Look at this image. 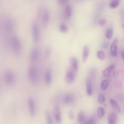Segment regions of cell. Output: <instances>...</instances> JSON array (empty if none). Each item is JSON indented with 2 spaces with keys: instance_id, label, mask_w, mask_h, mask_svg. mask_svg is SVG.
I'll list each match as a JSON object with an SVG mask.
<instances>
[{
  "instance_id": "cell-37",
  "label": "cell",
  "mask_w": 124,
  "mask_h": 124,
  "mask_svg": "<svg viewBox=\"0 0 124 124\" xmlns=\"http://www.w3.org/2000/svg\"><path fill=\"white\" fill-rule=\"evenodd\" d=\"M118 76V72H115L114 73H113V76L114 78H117Z\"/></svg>"
},
{
  "instance_id": "cell-33",
  "label": "cell",
  "mask_w": 124,
  "mask_h": 124,
  "mask_svg": "<svg viewBox=\"0 0 124 124\" xmlns=\"http://www.w3.org/2000/svg\"><path fill=\"white\" fill-rule=\"evenodd\" d=\"M57 1L60 4L65 5L68 2V0H57Z\"/></svg>"
},
{
  "instance_id": "cell-34",
  "label": "cell",
  "mask_w": 124,
  "mask_h": 124,
  "mask_svg": "<svg viewBox=\"0 0 124 124\" xmlns=\"http://www.w3.org/2000/svg\"><path fill=\"white\" fill-rule=\"evenodd\" d=\"M68 116L69 117V118L71 120H73L74 118V114L73 113V112L72 111H70L68 112Z\"/></svg>"
},
{
  "instance_id": "cell-32",
  "label": "cell",
  "mask_w": 124,
  "mask_h": 124,
  "mask_svg": "<svg viewBox=\"0 0 124 124\" xmlns=\"http://www.w3.org/2000/svg\"><path fill=\"white\" fill-rule=\"evenodd\" d=\"M107 23V21L105 19H100L98 21V24L99 25L101 26H103L104 25H105Z\"/></svg>"
},
{
  "instance_id": "cell-22",
  "label": "cell",
  "mask_w": 124,
  "mask_h": 124,
  "mask_svg": "<svg viewBox=\"0 0 124 124\" xmlns=\"http://www.w3.org/2000/svg\"><path fill=\"white\" fill-rule=\"evenodd\" d=\"M96 74V70L95 68H93L92 69H90L88 73V76L87 78H89L92 81V80H93L95 78Z\"/></svg>"
},
{
  "instance_id": "cell-28",
  "label": "cell",
  "mask_w": 124,
  "mask_h": 124,
  "mask_svg": "<svg viewBox=\"0 0 124 124\" xmlns=\"http://www.w3.org/2000/svg\"><path fill=\"white\" fill-rule=\"evenodd\" d=\"M105 100H106V98L104 94L102 93H100L98 95V98H97V101L99 104L100 105L103 104L105 102Z\"/></svg>"
},
{
  "instance_id": "cell-4",
  "label": "cell",
  "mask_w": 124,
  "mask_h": 124,
  "mask_svg": "<svg viewBox=\"0 0 124 124\" xmlns=\"http://www.w3.org/2000/svg\"><path fill=\"white\" fill-rule=\"evenodd\" d=\"M40 18L42 26L44 28H47L49 22V13L46 8H44L40 12Z\"/></svg>"
},
{
  "instance_id": "cell-20",
  "label": "cell",
  "mask_w": 124,
  "mask_h": 124,
  "mask_svg": "<svg viewBox=\"0 0 124 124\" xmlns=\"http://www.w3.org/2000/svg\"><path fill=\"white\" fill-rule=\"evenodd\" d=\"M85 115L83 111H80L77 116V120L79 124H84L86 121Z\"/></svg>"
},
{
  "instance_id": "cell-26",
  "label": "cell",
  "mask_w": 124,
  "mask_h": 124,
  "mask_svg": "<svg viewBox=\"0 0 124 124\" xmlns=\"http://www.w3.org/2000/svg\"><path fill=\"white\" fill-rule=\"evenodd\" d=\"M59 29L60 31L62 33H66L68 31V28L67 25L64 23L61 24L59 26Z\"/></svg>"
},
{
  "instance_id": "cell-38",
  "label": "cell",
  "mask_w": 124,
  "mask_h": 124,
  "mask_svg": "<svg viewBox=\"0 0 124 124\" xmlns=\"http://www.w3.org/2000/svg\"><path fill=\"white\" fill-rule=\"evenodd\" d=\"M122 57H123V60H124V51H123L122 52Z\"/></svg>"
},
{
  "instance_id": "cell-13",
  "label": "cell",
  "mask_w": 124,
  "mask_h": 124,
  "mask_svg": "<svg viewBox=\"0 0 124 124\" xmlns=\"http://www.w3.org/2000/svg\"><path fill=\"white\" fill-rule=\"evenodd\" d=\"M45 82L47 85H51L52 81V75L51 70L48 69L45 73Z\"/></svg>"
},
{
  "instance_id": "cell-31",
  "label": "cell",
  "mask_w": 124,
  "mask_h": 124,
  "mask_svg": "<svg viewBox=\"0 0 124 124\" xmlns=\"http://www.w3.org/2000/svg\"><path fill=\"white\" fill-rule=\"evenodd\" d=\"M113 35V30L111 29L108 30L106 33V37L108 39H110L112 38Z\"/></svg>"
},
{
  "instance_id": "cell-10",
  "label": "cell",
  "mask_w": 124,
  "mask_h": 124,
  "mask_svg": "<svg viewBox=\"0 0 124 124\" xmlns=\"http://www.w3.org/2000/svg\"><path fill=\"white\" fill-rule=\"evenodd\" d=\"M75 100L74 95L72 93H67L65 94L63 98V102L64 104L69 105L72 104Z\"/></svg>"
},
{
  "instance_id": "cell-30",
  "label": "cell",
  "mask_w": 124,
  "mask_h": 124,
  "mask_svg": "<svg viewBox=\"0 0 124 124\" xmlns=\"http://www.w3.org/2000/svg\"><path fill=\"white\" fill-rule=\"evenodd\" d=\"M96 120L93 117H91L86 119L84 124H95Z\"/></svg>"
},
{
  "instance_id": "cell-9",
  "label": "cell",
  "mask_w": 124,
  "mask_h": 124,
  "mask_svg": "<svg viewBox=\"0 0 124 124\" xmlns=\"http://www.w3.org/2000/svg\"><path fill=\"white\" fill-rule=\"evenodd\" d=\"M40 50L37 46H34L30 54V60L31 62H35L39 56Z\"/></svg>"
},
{
  "instance_id": "cell-8",
  "label": "cell",
  "mask_w": 124,
  "mask_h": 124,
  "mask_svg": "<svg viewBox=\"0 0 124 124\" xmlns=\"http://www.w3.org/2000/svg\"><path fill=\"white\" fill-rule=\"evenodd\" d=\"M76 73L70 69L66 71L65 76V81L68 84L73 83L76 78Z\"/></svg>"
},
{
  "instance_id": "cell-19",
  "label": "cell",
  "mask_w": 124,
  "mask_h": 124,
  "mask_svg": "<svg viewBox=\"0 0 124 124\" xmlns=\"http://www.w3.org/2000/svg\"><path fill=\"white\" fill-rule=\"evenodd\" d=\"M14 24L12 20L11 19H8L5 23V30L8 32L12 31L13 30Z\"/></svg>"
},
{
  "instance_id": "cell-17",
  "label": "cell",
  "mask_w": 124,
  "mask_h": 124,
  "mask_svg": "<svg viewBox=\"0 0 124 124\" xmlns=\"http://www.w3.org/2000/svg\"><path fill=\"white\" fill-rule=\"evenodd\" d=\"M72 7L70 5H67L66 6L64 9V15L66 18L69 19L72 16Z\"/></svg>"
},
{
  "instance_id": "cell-14",
  "label": "cell",
  "mask_w": 124,
  "mask_h": 124,
  "mask_svg": "<svg viewBox=\"0 0 124 124\" xmlns=\"http://www.w3.org/2000/svg\"><path fill=\"white\" fill-rule=\"evenodd\" d=\"M86 93L88 96H91L93 93V87L92 80L89 78H87L86 82Z\"/></svg>"
},
{
  "instance_id": "cell-16",
  "label": "cell",
  "mask_w": 124,
  "mask_h": 124,
  "mask_svg": "<svg viewBox=\"0 0 124 124\" xmlns=\"http://www.w3.org/2000/svg\"><path fill=\"white\" fill-rule=\"evenodd\" d=\"M117 121V116L116 113L112 112L108 117V124H115Z\"/></svg>"
},
{
  "instance_id": "cell-35",
  "label": "cell",
  "mask_w": 124,
  "mask_h": 124,
  "mask_svg": "<svg viewBox=\"0 0 124 124\" xmlns=\"http://www.w3.org/2000/svg\"><path fill=\"white\" fill-rule=\"evenodd\" d=\"M50 51L49 49H48V48L46 49V52H45L46 57V56L47 57V56H48L50 55Z\"/></svg>"
},
{
  "instance_id": "cell-5",
  "label": "cell",
  "mask_w": 124,
  "mask_h": 124,
  "mask_svg": "<svg viewBox=\"0 0 124 124\" xmlns=\"http://www.w3.org/2000/svg\"><path fill=\"white\" fill-rule=\"evenodd\" d=\"M31 32L34 41L38 42L40 38V30L38 24L36 22H34L32 25Z\"/></svg>"
},
{
  "instance_id": "cell-24",
  "label": "cell",
  "mask_w": 124,
  "mask_h": 124,
  "mask_svg": "<svg viewBox=\"0 0 124 124\" xmlns=\"http://www.w3.org/2000/svg\"><path fill=\"white\" fill-rule=\"evenodd\" d=\"M105 114V111L104 108L102 107H99L97 109V115L100 119L102 118Z\"/></svg>"
},
{
  "instance_id": "cell-2",
  "label": "cell",
  "mask_w": 124,
  "mask_h": 124,
  "mask_svg": "<svg viewBox=\"0 0 124 124\" xmlns=\"http://www.w3.org/2000/svg\"><path fill=\"white\" fill-rule=\"evenodd\" d=\"M27 74L28 78L31 83L33 84H36L38 79V71L36 67L33 66H30L28 69Z\"/></svg>"
},
{
  "instance_id": "cell-18",
  "label": "cell",
  "mask_w": 124,
  "mask_h": 124,
  "mask_svg": "<svg viewBox=\"0 0 124 124\" xmlns=\"http://www.w3.org/2000/svg\"><path fill=\"white\" fill-rule=\"evenodd\" d=\"M114 68H115V65L113 64L110 65L108 66V67H107L104 70H103L102 71L103 76L105 77H107L109 76L110 73L113 71V70L114 69Z\"/></svg>"
},
{
  "instance_id": "cell-36",
  "label": "cell",
  "mask_w": 124,
  "mask_h": 124,
  "mask_svg": "<svg viewBox=\"0 0 124 124\" xmlns=\"http://www.w3.org/2000/svg\"><path fill=\"white\" fill-rule=\"evenodd\" d=\"M108 46V44L107 43H104L102 45V47L104 48H107Z\"/></svg>"
},
{
  "instance_id": "cell-7",
  "label": "cell",
  "mask_w": 124,
  "mask_h": 124,
  "mask_svg": "<svg viewBox=\"0 0 124 124\" xmlns=\"http://www.w3.org/2000/svg\"><path fill=\"white\" fill-rule=\"evenodd\" d=\"M69 65L70 69L74 71L76 73L78 70V62L77 59L75 57H71L69 59Z\"/></svg>"
},
{
  "instance_id": "cell-27",
  "label": "cell",
  "mask_w": 124,
  "mask_h": 124,
  "mask_svg": "<svg viewBox=\"0 0 124 124\" xmlns=\"http://www.w3.org/2000/svg\"><path fill=\"white\" fill-rule=\"evenodd\" d=\"M109 85V82L107 80H104L101 84V89L103 91L106 90Z\"/></svg>"
},
{
  "instance_id": "cell-29",
  "label": "cell",
  "mask_w": 124,
  "mask_h": 124,
  "mask_svg": "<svg viewBox=\"0 0 124 124\" xmlns=\"http://www.w3.org/2000/svg\"><path fill=\"white\" fill-rule=\"evenodd\" d=\"M97 57L101 61H103L105 58V54L102 50H98L97 52Z\"/></svg>"
},
{
  "instance_id": "cell-1",
  "label": "cell",
  "mask_w": 124,
  "mask_h": 124,
  "mask_svg": "<svg viewBox=\"0 0 124 124\" xmlns=\"http://www.w3.org/2000/svg\"><path fill=\"white\" fill-rule=\"evenodd\" d=\"M10 44L14 54L16 56L20 55L22 50V43L20 39L16 36H13L11 39Z\"/></svg>"
},
{
  "instance_id": "cell-25",
  "label": "cell",
  "mask_w": 124,
  "mask_h": 124,
  "mask_svg": "<svg viewBox=\"0 0 124 124\" xmlns=\"http://www.w3.org/2000/svg\"><path fill=\"white\" fill-rule=\"evenodd\" d=\"M120 2V0H111L109 3V6L110 8L114 9L118 6Z\"/></svg>"
},
{
  "instance_id": "cell-21",
  "label": "cell",
  "mask_w": 124,
  "mask_h": 124,
  "mask_svg": "<svg viewBox=\"0 0 124 124\" xmlns=\"http://www.w3.org/2000/svg\"><path fill=\"white\" fill-rule=\"evenodd\" d=\"M109 103L110 104V105L112 108L117 112H121V109L119 107V106L118 105L117 102L113 99H111L109 100Z\"/></svg>"
},
{
  "instance_id": "cell-23",
  "label": "cell",
  "mask_w": 124,
  "mask_h": 124,
  "mask_svg": "<svg viewBox=\"0 0 124 124\" xmlns=\"http://www.w3.org/2000/svg\"><path fill=\"white\" fill-rule=\"evenodd\" d=\"M46 124H54L52 115L49 111H47L46 112Z\"/></svg>"
},
{
  "instance_id": "cell-6",
  "label": "cell",
  "mask_w": 124,
  "mask_h": 124,
  "mask_svg": "<svg viewBox=\"0 0 124 124\" xmlns=\"http://www.w3.org/2000/svg\"><path fill=\"white\" fill-rule=\"evenodd\" d=\"M28 105L30 115L31 117H34L36 114V106L34 100L32 98L30 97L28 99Z\"/></svg>"
},
{
  "instance_id": "cell-39",
  "label": "cell",
  "mask_w": 124,
  "mask_h": 124,
  "mask_svg": "<svg viewBox=\"0 0 124 124\" xmlns=\"http://www.w3.org/2000/svg\"></svg>"
},
{
  "instance_id": "cell-3",
  "label": "cell",
  "mask_w": 124,
  "mask_h": 124,
  "mask_svg": "<svg viewBox=\"0 0 124 124\" xmlns=\"http://www.w3.org/2000/svg\"><path fill=\"white\" fill-rule=\"evenodd\" d=\"M3 80L7 85H12L16 81V76L14 72L11 70H7L3 75Z\"/></svg>"
},
{
  "instance_id": "cell-11",
  "label": "cell",
  "mask_w": 124,
  "mask_h": 124,
  "mask_svg": "<svg viewBox=\"0 0 124 124\" xmlns=\"http://www.w3.org/2000/svg\"><path fill=\"white\" fill-rule=\"evenodd\" d=\"M53 114L56 121L58 123L61 122V113L60 107L58 106H55L53 109Z\"/></svg>"
},
{
  "instance_id": "cell-15",
  "label": "cell",
  "mask_w": 124,
  "mask_h": 124,
  "mask_svg": "<svg viewBox=\"0 0 124 124\" xmlns=\"http://www.w3.org/2000/svg\"><path fill=\"white\" fill-rule=\"evenodd\" d=\"M89 53V47L87 46H84L82 50V59L83 62H85L88 58Z\"/></svg>"
},
{
  "instance_id": "cell-12",
  "label": "cell",
  "mask_w": 124,
  "mask_h": 124,
  "mask_svg": "<svg viewBox=\"0 0 124 124\" xmlns=\"http://www.w3.org/2000/svg\"><path fill=\"white\" fill-rule=\"evenodd\" d=\"M118 43V40L117 38H115L112 42L110 46V52L111 55L113 57H116L117 55V44Z\"/></svg>"
}]
</instances>
